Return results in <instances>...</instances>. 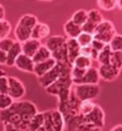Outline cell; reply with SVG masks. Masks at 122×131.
I'll use <instances>...</instances> for the list:
<instances>
[{
    "label": "cell",
    "instance_id": "6da1fadb",
    "mask_svg": "<svg viewBox=\"0 0 122 131\" xmlns=\"http://www.w3.org/2000/svg\"><path fill=\"white\" fill-rule=\"evenodd\" d=\"M64 122L67 131H103L105 113L100 105L95 104L93 110L89 114L66 117Z\"/></svg>",
    "mask_w": 122,
    "mask_h": 131
},
{
    "label": "cell",
    "instance_id": "7a4b0ae2",
    "mask_svg": "<svg viewBox=\"0 0 122 131\" xmlns=\"http://www.w3.org/2000/svg\"><path fill=\"white\" fill-rule=\"evenodd\" d=\"M37 113V108L33 102L30 101H16L8 109L0 112V122L3 125L16 127L22 124L31 122Z\"/></svg>",
    "mask_w": 122,
    "mask_h": 131
},
{
    "label": "cell",
    "instance_id": "3957f363",
    "mask_svg": "<svg viewBox=\"0 0 122 131\" xmlns=\"http://www.w3.org/2000/svg\"><path fill=\"white\" fill-rule=\"evenodd\" d=\"M72 87V82L71 75H67L59 78L55 82L45 88V91L47 94L57 97V106H60L69 100Z\"/></svg>",
    "mask_w": 122,
    "mask_h": 131
},
{
    "label": "cell",
    "instance_id": "277c9868",
    "mask_svg": "<svg viewBox=\"0 0 122 131\" xmlns=\"http://www.w3.org/2000/svg\"><path fill=\"white\" fill-rule=\"evenodd\" d=\"M37 22V17L31 14H26L21 16L15 28V37L16 41L23 43L24 41L30 39L32 29L34 28Z\"/></svg>",
    "mask_w": 122,
    "mask_h": 131
},
{
    "label": "cell",
    "instance_id": "5b68a950",
    "mask_svg": "<svg viewBox=\"0 0 122 131\" xmlns=\"http://www.w3.org/2000/svg\"><path fill=\"white\" fill-rule=\"evenodd\" d=\"M71 69H72V65H70V64H64V63L56 62V64L48 73H46L44 76L38 78L37 80H38V82H39L40 85L45 89L48 86H50L51 84L55 82L61 77L71 75Z\"/></svg>",
    "mask_w": 122,
    "mask_h": 131
},
{
    "label": "cell",
    "instance_id": "8992f818",
    "mask_svg": "<svg viewBox=\"0 0 122 131\" xmlns=\"http://www.w3.org/2000/svg\"><path fill=\"white\" fill-rule=\"evenodd\" d=\"M42 114L45 131H64V118L57 109H49L42 112Z\"/></svg>",
    "mask_w": 122,
    "mask_h": 131
},
{
    "label": "cell",
    "instance_id": "52a82bcc",
    "mask_svg": "<svg viewBox=\"0 0 122 131\" xmlns=\"http://www.w3.org/2000/svg\"><path fill=\"white\" fill-rule=\"evenodd\" d=\"M72 91L79 102H92L100 94L98 84H79L72 85Z\"/></svg>",
    "mask_w": 122,
    "mask_h": 131
},
{
    "label": "cell",
    "instance_id": "ba28073f",
    "mask_svg": "<svg viewBox=\"0 0 122 131\" xmlns=\"http://www.w3.org/2000/svg\"><path fill=\"white\" fill-rule=\"evenodd\" d=\"M116 30L114 25V23L110 20H105L103 19L102 21L96 26L93 33V39L98 40L105 45H108L110 43L112 38L116 35Z\"/></svg>",
    "mask_w": 122,
    "mask_h": 131
},
{
    "label": "cell",
    "instance_id": "9c48e42d",
    "mask_svg": "<svg viewBox=\"0 0 122 131\" xmlns=\"http://www.w3.org/2000/svg\"><path fill=\"white\" fill-rule=\"evenodd\" d=\"M26 88L22 81L16 77L8 76V93L7 95L14 101H21L25 96Z\"/></svg>",
    "mask_w": 122,
    "mask_h": 131
},
{
    "label": "cell",
    "instance_id": "30bf717a",
    "mask_svg": "<svg viewBox=\"0 0 122 131\" xmlns=\"http://www.w3.org/2000/svg\"><path fill=\"white\" fill-rule=\"evenodd\" d=\"M103 16L101 13L96 9H93L87 11V21L81 26V32L93 35L96 26L103 20Z\"/></svg>",
    "mask_w": 122,
    "mask_h": 131
},
{
    "label": "cell",
    "instance_id": "8fae6325",
    "mask_svg": "<svg viewBox=\"0 0 122 131\" xmlns=\"http://www.w3.org/2000/svg\"><path fill=\"white\" fill-rule=\"evenodd\" d=\"M97 70H98L99 79L103 80L104 81H107V82H112V81L115 80L120 74V70L115 68L111 64L98 65L97 66Z\"/></svg>",
    "mask_w": 122,
    "mask_h": 131
},
{
    "label": "cell",
    "instance_id": "7c38bea8",
    "mask_svg": "<svg viewBox=\"0 0 122 131\" xmlns=\"http://www.w3.org/2000/svg\"><path fill=\"white\" fill-rule=\"evenodd\" d=\"M99 75L96 66H92L88 68L85 75L82 79L74 81L72 85H79V84H98L99 82Z\"/></svg>",
    "mask_w": 122,
    "mask_h": 131
},
{
    "label": "cell",
    "instance_id": "4fadbf2b",
    "mask_svg": "<svg viewBox=\"0 0 122 131\" xmlns=\"http://www.w3.org/2000/svg\"><path fill=\"white\" fill-rule=\"evenodd\" d=\"M50 27L47 25L46 23H42V22L38 21L36 23V25L34 26V28L32 29L31 38L41 41L42 39H46L50 37Z\"/></svg>",
    "mask_w": 122,
    "mask_h": 131
},
{
    "label": "cell",
    "instance_id": "5bb4252c",
    "mask_svg": "<svg viewBox=\"0 0 122 131\" xmlns=\"http://www.w3.org/2000/svg\"><path fill=\"white\" fill-rule=\"evenodd\" d=\"M15 66L20 71L33 74L34 63H33L32 58L25 56L24 54H20L18 56V58H16V60L15 62Z\"/></svg>",
    "mask_w": 122,
    "mask_h": 131
},
{
    "label": "cell",
    "instance_id": "9a60e30c",
    "mask_svg": "<svg viewBox=\"0 0 122 131\" xmlns=\"http://www.w3.org/2000/svg\"><path fill=\"white\" fill-rule=\"evenodd\" d=\"M41 45H42L41 41L30 38V39L24 41L23 43H21L22 54H24L25 56L32 58L33 55L36 53V51L41 47Z\"/></svg>",
    "mask_w": 122,
    "mask_h": 131
},
{
    "label": "cell",
    "instance_id": "2e32d148",
    "mask_svg": "<svg viewBox=\"0 0 122 131\" xmlns=\"http://www.w3.org/2000/svg\"><path fill=\"white\" fill-rule=\"evenodd\" d=\"M67 41V37L65 36H52L45 39V44L44 46L51 52L53 53L54 51L57 50L58 48L63 46Z\"/></svg>",
    "mask_w": 122,
    "mask_h": 131
},
{
    "label": "cell",
    "instance_id": "e0dca14e",
    "mask_svg": "<svg viewBox=\"0 0 122 131\" xmlns=\"http://www.w3.org/2000/svg\"><path fill=\"white\" fill-rule=\"evenodd\" d=\"M56 64V61L54 60L53 58H49L43 62H40L37 64H34V68H33V74L37 77V79L40 77L44 76L46 73H48L54 65Z\"/></svg>",
    "mask_w": 122,
    "mask_h": 131
},
{
    "label": "cell",
    "instance_id": "ac0fdd59",
    "mask_svg": "<svg viewBox=\"0 0 122 131\" xmlns=\"http://www.w3.org/2000/svg\"><path fill=\"white\" fill-rule=\"evenodd\" d=\"M66 47H67V53H68L69 63L72 65L74 60L79 56L80 52V46L74 38H67L66 41Z\"/></svg>",
    "mask_w": 122,
    "mask_h": 131
},
{
    "label": "cell",
    "instance_id": "d6986e66",
    "mask_svg": "<svg viewBox=\"0 0 122 131\" xmlns=\"http://www.w3.org/2000/svg\"><path fill=\"white\" fill-rule=\"evenodd\" d=\"M22 54V49H21V43L15 40L14 45L7 52V61H6V66L7 67H14L15 66V62L18 56Z\"/></svg>",
    "mask_w": 122,
    "mask_h": 131
},
{
    "label": "cell",
    "instance_id": "ffe728a7",
    "mask_svg": "<svg viewBox=\"0 0 122 131\" xmlns=\"http://www.w3.org/2000/svg\"><path fill=\"white\" fill-rule=\"evenodd\" d=\"M64 32L66 34L65 37H67V38H74V39H76V37L82 33L81 32V28L79 26L76 25L71 19L68 20L64 24Z\"/></svg>",
    "mask_w": 122,
    "mask_h": 131
},
{
    "label": "cell",
    "instance_id": "44dd1931",
    "mask_svg": "<svg viewBox=\"0 0 122 131\" xmlns=\"http://www.w3.org/2000/svg\"><path fill=\"white\" fill-rule=\"evenodd\" d=\"M52 58H54L56 62L59 63H64V64H70L68 59V53H67V47H66V43L58 48L57 50H55L52 53ZM71 65V64H70Z\"/></svg>",
    "mask_w": 122,
    "mask_h": 131
},
{
    "label": "cell",
    "instance_id": "7402d4cb",
    "mask_svg": "<svg viewBox=\"0 0 122 131\" xmlns=\"http://www.w3.org/2000/svg\"><path fill=\"white\" fill-rule=\"evenodd\" d=\"M51 58H52V53L44 45H41V47L36 51V53L33 55L32 59L34 64H37V63L43 62Z\"/></svg>",
    "mask_w": 122,
    "mask_h": 131
},
{
    "label": "cell",
    "instance_id": "603a6c76",
    "mask_svg": "<svg viewBox=\"0 0 122 131\" xmlns=\"http://www.w3.org/2000/svg\"><path fill=\"white\" fill-rule=\"evenodd\" d=\"M93 66V61L90 58L83 57V56H78L77 58L74 60L72 64V67H76L80 69H88Z\"/></svg>",
    "mask_w": 122,
    "mask_h": 131
},
{
    "label": "cell",
    "instance_id": "cb8c5ba5",
    "mask_svg": "<svg viewBox=\"0 0 122 131\" xmlns=\"http://www.w3.org/2000/svg\"><path fill=\"white\" fill-rule=\"evenodd\" d=\"M112 51L109 45H106L102 51L99 52L98 57H97L96 62L98 65H107L110 64V58H111Z\"/></svg>",
    "mask_w": 122,
    "mask_h": 131
},
{
    "label": "cell",
    "instance_id": "d4e9b609",
    "mask_svg": "<svg viewBox=\"0 0 122 131\" xmlns=\"http://www.w3.org/2000/svg\"><path fill=\"white\" fill-rule=\"evenodd\" d=\"M71 20L76 25L79 26L81 28V26L87 21V11L86 10H83V9H80V10L76 11L72 14Z\"/></svg>",
    "mask_w": 122,
    "mask_h": 131
},
{
    "label": "cell",
    "instance_id": "484cf974",
    "mask_svg": "<svg viewBox=\"0 0 122 131\" xmlns=\"http://www.w3.org/2000/svg\"><path fill=\"white\" fill-rule=\"evenodd\" d=\"M76 42L78 43L80 48L82 47H87V46H91V43L93 40V35L87 33H81L78 37L76 38Z\"/></svg>",
    "mask_w": 122,
    "mask_h": 131
},
{
    "label": "cell",
    "instance_id": "4316f807",
    "mask_svg": "<svg viewBox=\"0 0 122 131\" xmlns=\"http://www.w3.org/2000/svg\"><path fill=\"white\" fill-rule=\"evenodd\" d=\"M112 52H122V37L121 35L116 34L108 44Z\"/></svg>",
    "mask_w": 122,
    "mask_h": 131
},
{
    "label": "cell",
    "instance_id": "83f0119b",
    "mask_svg": "<svg viewBox=\"0 0 122 131\" xmlns=\"http://www.w3.org/2000/svg\"><path fill=\"white\" fill-rule=\"evenodd\" d=\"M110 64L115 68L121 71L122 67V52H112L110 58Z\"/></svg>",
    "mask_w": 122,
    "mask_h": 131
},
{
    "label": "cell",
    "instance_id": "f1b7e54d",
    "mask_svg": "<svg viewBox=\"0 0 122 131\" xmlns=\"http://www.w3.org/2000/svg\"><path fill=\"white\" fill-rule=\"evenodd\" d=\"M11 25L8 20H2L0 21V40L8 37L9 35L11 34Z\"/></svg>",
    "mask_w": 122,
    "mask_h": 131
},
{
    "label": "cell",
    "instance_id": "f546056e",
    "mask_svg": "<svg viewBox=\"0 0 122 131\" xmlns=\"http://www.w3.org/2000/svg\"><path fill=\"white\" fill-rule=\"evenodd\" d=\"M99 9L103 11H113L115 9V0H98L96 2Z\"/></svg>",
    "mask_w": 122,
    "mask_h": 131
},
{
    "label": "cell",
    "instance_id": "4dcf8cb0",
    "mask_svg": "<svg viewBox=\"0 0 122 131\" xmlns=\"http://www.w3.org/2000/svg\"><path fill=\"white\" fill-rule=\"evenodd\" d=\"M13 103L14 101L7 94H0V112L8 109Z\"/></svg>",
    "mask_w": 122,
    "mask_h": 131
},
{
    "label": "cell",
    "instance_id": "1f68e13d",
    "mask_svg": "<svg viewBox=\"0 0 122 131\" xmlns=\"http://www.w3.org/2000/svg\"><path fill=\"white\" fill-rule=\"evenodd\" d=\"M15 42V40L14 38L11 37H5L3 39L0 40V51H3L5 53H7L10 49L11 48V46L14 45V43Z\"/></svg>",
    "mask_w": 122,
    "mask_h": 131
},
{
    "label": "cell",
    "instance_id": "d6a6232c",
    "mask_svg": "<svg viewBox=\"0 0 122 131\" xmlns=\"http://www.w3.org/2000/svg\"><path fill=\"white\" fill-rule=\"evenodd\" d=\"M8 93V76L0 77V94Z\"/></svg>",
    "mask_w": 122,
    "mask_h": 131
},
{
    "label": "cell",
    "instance_id": "836d02e7",
    "mask_svg": "<svg viewBox=\"0 0 122 131\" xmlns=\"http://www.w3.org/2000/svg\"><path fill=\"white\" fill-rule=\"evenodd\" d=\"M105 46H106V45H105L104 43H102V42L98 41V40H95V39H93V41H92V43H91V47L93 48L94 50H96L97 52L102 51Z\"/></svg>",
    "mask_w": 122,
    "mask_h": 131
},
{
    "label": "cell",
    "instance_id": "e575fe53",
    "mask_svg": "<svg viewBox=\"0 0 122 131\" xmlns=\"http://www.w3.org/2000/svg\"><path fill=\"white\" fill-rule=\"evenodd\" d=\"M7 61V53L0 51V65H6Z\"/></svg>",
    "mask_w": 122,
    "mask_h": 131
},
{
    "label": "cell",
    "instance_id": "d590c367",
    "mask_svg": "<svg viewBox=\"0 0 122 131\" xmlns=\"http://www.w3.org/2000/svg\"><path fill=\"white\" fill-rule=\"evenodd\" d=\"M5 8L3 7V5L2 4H0V21H2V20H5Z\"/></svg>",
    "mask_w": 122,
    "mask_h": 131
},
{
    "label": "cell",
    "instance_id": "8d00e7d4",
    "mask_svg": "<svg viewBox=\"0 0 122 131\" xmlns=\"http://www.w3.org/2000/svg\"><path fill=\"white\" fill-rule=\"evenodd\" d=\"M110 131H122V124H116L114 127H112Z\"/></svg>",
    "mask_w": 122,
    "mask_h": 131
},
{
    "label": "cell",
    "instance_id": "74e56055",
    "mask_svg": "<svg viewBox=\"0 0 122 131\" xmlns=\"http://www.w3.org/2000/svg\"><path fill=\"white\" fill-rule=\"evenodd\" d=\"M122 1L121 0H115V9L122 10Z\"/></svg>",
    "mask_w": 122,
    "mask_h": 131
},
{
    "label": "cell",
    "instance_id": "f35d334b",
    "mask_svg": "<svg viewBox=\"0 0 122 131\" xmlns=\"http://www.w3.org/2000/svg\"><path fill=\"white\" fill-rule=\"evenodd\" d=\"M2 76H7V73H6L4 70L0 69V77H2Z\"/></svg>",
    "mask_w": 122,
    "mask_h": 131
}]
</instances>
